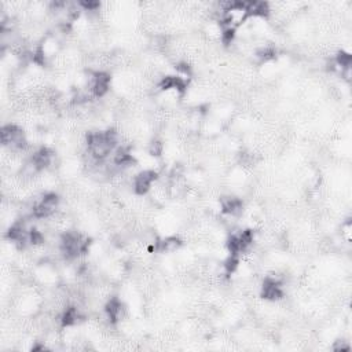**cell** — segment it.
<instances>
[{
  "instance_id": "6da1fadb",
  "label": "cell",
  "mask_w": 352,
  "mask_h": 352,
  "mask_svg": "<svg viewBox=\"0 0 352 352\" xmlns=\"http://www.w3.org/2000/svg\"><path fill=\"white\" fill-rule=\"evenodd\" d=\"M2 143L11 150H24L28 146L24 131L14 124H7L2 128Z\"/></svg>"
},
{
  "instance_id": "7a4b0ae2",
  "label": "cell",
  "mask_w": 352,
  "mask_h": 352,
  "mask_svg": "<svg viewBox=\"0 0 352 352\" xmlns=\"http://www.w3.org/2000/svg\"><path fill=\"white\" fill-rule=\"evenodd\" d=\"M59 204V198L55 193L44 194L32 208V215L36 219H46L55 212Z\"/></svg>"
},
{
  "instance_id": "3957f363",
  "label": "cell",
  "mask_w": 352,
  "mask_h": 352,
  "mask_svg": "<svg viewBox=\"0 0 352 352\" xmlns=\"http://www.w3.org/2000/svg\"><path fill=\"white\" fill-rule=\"evenodd\" d=\"M261 296L267 300H279L283 297L282 281L277 277H267L261 286Z\"/></svg>"
},
{
  "instance_id": "277c9868",
  "label": "cell",
  "mask_w": 352,
  "mask_h": 352,
  "mask_svg": "<svg viewBox=\"0 0 352 352\" xmlns=\"http://www.w3.org/2000/svg\"><path fill=\"white\" fill-rule=\"evenodd\" d=\"M110 85V76L105 72H97L94 73L90 81V91L94 97L102 98L107 91Z\"/></svg>"
},
{
  "instance_id": "5b68a950",
  "label": "cell",
  "mask_w": 352,
  "mask_h": 352,
  "mask_svg": "<svg viewBox=\"0 0 352 352\" xmlns=\"http://www.w3.org/2000/svg\"><path fill=\"white\" fill-rule=\"evenodd\" d=\"M157 179V172L151 169H146L138 173L134 179V190L137 194H146L150 190L154 181Z\"/></svg>"
},
{
  "instance_id": "8992f818",
  "label": "cell",
  "mask_w": 352,
  "mask_h": 352,
  "mask_svg": "<svg viewBox=\"0 0 352 352\" xmlns=\"http://www.w3.org/2000/svg\"><path fill=\"white\" fill-rule=\"evenodd\" d=\"M160 88L163 91L175 90L176 93L185 94L186 90H187V80L181 77V76H167L160 81Z\"/></svg>"
},
{
  "instance_id": "52a82bcc",
  "label": "cell",
  "mask_w": 352,
  "mask_h": 352,
  "mask_svg": "<svg viewBox=\"0 0 352 352\" xmlns=\"http://www.w3.org/2000/svg\"><path fill=\"white\" fill-rule=\"evenodd\" d=\"M123 304L117 297H113L107 301L105 307L106 315H107V319L110 321V323H116L121 318V314H123Z\"/></svg>"
},
{
  "instance_id": "ba28073f",
  "label": "cell",
  "mask_w": 352,
  "mask_h": 352,
  "mask_svg": "<svg viewBox=\"0 0 352 352\" xmlns=\"http://www.w3.org/2000/svg\"><path fill=\"white\" fill-rule=\"evenodd\" d=\"M222 208L223 212L227 215L237 216L242 212V201L239 198L235 197H227L222 200Z\"/></svg>"
},
{
  "instance_id": "9c48e42d",
  "label": "cell",
  "mask_w": 352,
  "mask_h": 352,
  "mask_svg": "<svg viewBox=\"0 0 352 352\" xmlns=\"http://www.w3.org/2000/svg\"><path fill=\"white\" fill-rule=\"evenodd\" d=\"M247 13L248 18L266 17L270 13L269 3H264V2H249V3H247Z\"/></svg>"
},
{
  "instance_id": "30bf717a",
  "label": "cell",
  "mask_w": 352,
  "mask_h": 352,
  "mask_svg": "<svg viewBox=\"0 0 352 352\" xmlns=\"http://www.w3.org/2000/svg\"><path fill=\"white\" fill-rule=\"evenodd\" d=\"M80 319H83V315L80 313V310L77 307H69L66 308L65 313L62 314L61 323L62 326H75L80 322Z\"/></svg>"
},
{
  "instance_id": "8fae6325",
  "label": "cell",
  "mask_w": 352,
  "mask_h": 352,
  "mask_svg": "<svg viewBox=\"0 0 352 352\" xmlns=\"http://www.w3.org/2000/svg\"><path fill=\"white\" fill-rule=\"evenodd\" d=\"M181 245H182V241L179 239V238L169 237V238L163 239V241L157 242L156 249H157L159 252H173V251H176L178 248L181 247Z\"/></svg>"
},
{
  "instance_id": "7c38bea8",
  "label": "cell",
  "mask_w": 352,
  "mask_h": 352,
  "mask_svg": "<svg viewBox=\"0 0 352 352\" xmlns=\"http://www.w3.org/2000/svg\"><path fill=\"white\" fill-rule=\"evenodd\" d=\"M238 264H239V259H238V256H234V255H230L229 259L226 260L225 261V271L227 275H231V274L235 271V270L238 269Z\"/></svg>"
},
{
  "instance_id": "4fadbf2b",
  "label": "cell",
  "mask_w": 352,
  "mask_h": 352,
  "mask_svg": "<svg viewBox=\"0 0 352 352\" xmlns=\"http://www.w3.org/2000/svg\"><path fill=\"white\" fill-rule=\"evenodd\" d=\"M257 57H259L261 61L267 62L270 61V59H274V58L277 57V51H275V49H273V47H264V49L257 51Z\"/></svg>"
},
{
  "instance_id": "5bb4252c",
  "label": "cell",
  "mask_w": 352,
  "mask_h": 352,
  "mask_svg": "<svg viewBox=\"0 0 352 352\" xmlns=\"http://www.w3.org/2000/svg\"><path fill=\"white\" fill-rule=\"evenodd\" d=\"M161 150H163V145L160 142H153L151 146H150V153L153 154V156H160Z\"/></svg>"
},
{
  "instance_id": "9a60e30c",
  "label": "cell",
  "mask_w": 352,
  "mask_h": 352,
  "mask_svg": "<svg viewBox=\"0 0 352 352\" xmlns=\"http://www.w3.org/2000/svg\"><path fill=\"white\" fill-rule=\"evenodd\" d=\"M343 233H344V235H345V239H347L348 242L351 241V223L349 222H347L345 225L343 226Z\"/></svg>"
}]
</instances>
